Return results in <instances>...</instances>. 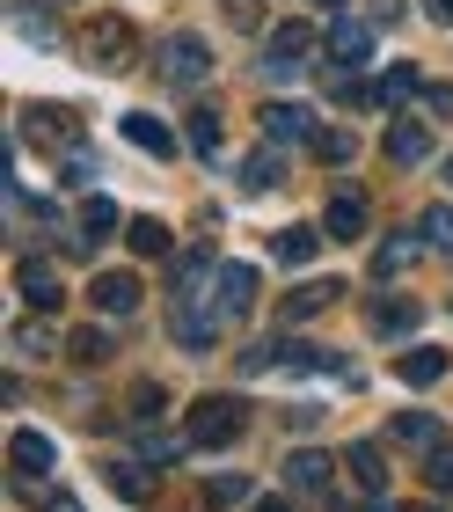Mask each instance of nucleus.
<instances>
[{"label":"nucleus","mask_w":453,"mask_h":512,"mask_svg":"<svg viewBox=\"0 0 453 512\" xmlns=\"http://www.w3.org/2000/svg\"><path fill=\"white\" fill-rule=\"evenodd\" d=\"M249 425V410L234 403V395H198V403L183 410V439L190 447H234Z\"/></svg>","instance_id":"f257e3e1"},{"label":"nucleus","mask_w":453,"mask_h":512,"mask_svg":"<svg viewBox=\"0 0 453 512\" xmlns=\"http://www.w3.org/2000/svg\"><path fill=\"white\" fill-rule=\"evenodd\" d=\"M132 22L125 15H88L81 30H74V52L88 59V66H103V74H117V66H132Z\"/></svg>","instance_id":"f03ea898"},{"label":"nucleus","mask_w":453,"mask_h":512,"mask_svg":"<svg viewBox=\"0 0 453 512\" xmlns=\"http://www.w3.org/2000/svg\"><path fill=\"white\" fill-rule=\"evenodd\" d=\"M220 322H227V315H220V308L205 300V286H183V293H176V308H169V337L183 344L190 359H198V352H212Z\"/></svg>","instance_id":"7ed1b4c3"},{"label":"nucleus","mask_w":453,"mask_h":512,"mask_svg":"<svg viewBox=\"0 0 453 512\" xmlns=\"http://www.w3.org/2000/svg\"><path fill=\"white\" fill-rule=\"evenodd\" d=\"M205 74H212V44L205 37L176 30L169 44H161V81H169V88H198Z\"/></svg>","instance_id":"20e7f679"},{"label":"nucleus","mask_w":453,"mask_h":512,"mask_svg":"<svg viewBox=\"0 0 453 512\" xmlns=\"http://www.w3.org/2000/svg\"><path fill=\"white\" fill-rule=\"evenodd\" d=\"M307 59H315V37H307V22H278L271 44H264V74H307Z\"/></svg>","instance_id":"39448f33"},{"label":"nucleus","mask_w":453,"mask_h":512,"mask_svg":"<svg viewBox=\"0 0 453 512\" xmlns=\"http://www.w3.org/2000/svg\"><path fill=\"white\" fill-rule=\"evenodd\" d=\"M88 300H95V315H103V322H125V315H139V300H147V286H139L132 271H95Z\"/></svg>","instance_id":"423d86ee"},{"label":"nucleus","mask_w":453,"mask_h":512,"mask_svg":"<svg viewBox=\"0 0 453 512\" xmlns=\"http://www.w3.org/2000/svg\"><path fill=\"white\" fill-rule=\"evenodd\" d=\"M15 293L30 300V315H52L59 300H66V286H59V271L44 264V256H22V264H15Z\"/></svg>","instance_id":"0eeeda50"},{"label":"nucleus","mask_w":453,"mask_h":512,"mask_svg":"<svg viewBox=\"0 0 453 512\" xmlns=\"http://www.w3.org/2000/svg\"><path fill=\"white\" fill-rule=\"evenodd\" d=\"M256 118H264V139H271V147H300V139H307V147H315V110H300V103H264V110H256Z\"/></svg>","instance_id":"6e6552de"},{"label":"nucleus","mask_w":453,"mask_h":512,"mask_svg":"<svg viewBox=\"0 0 453 512\" xmlns=\"http://www.w3.org/2000/svg\"><path fill=\"white\" fill-rule=\"evenodd\" d=\"M212 308H220L227 322L256 308V264H220L212 271Z\"/></svg>","instance_id":"1a4fd4ad"},{"label":"nucleus","mask_w":453,"mask_h":512,"mask_svg":"<svg viewBox=\"0 0 453 512\" xmlns=\"http://www.w3.org/2000/svg\"><path fill=\"white\" fill-rule=\"evenodd\" d=\"M322 52L337 59V66H366V59H373V22L337 15V22H329V37H322Z\"/></svg>","instance_id":"9d476101"},{"label":"nucleus","mask_w":453,"mask_h":512,"mask_svg":"<svg viewBox=\"0 0 453 512\" xmlns=\"http://www.w3.org/2000/svg\"><path fill=\"white\" fill-rule=\"evenodd\" d=\"M329 476H337V461H329L322 447H293V454H285V483H293V491L322 498V491H329Z\"/></svg>","instance_id":"9b49d317"},{"label":"nucleus","mask_w":453,"mask_h":512,"mask_svg":"<svg viewBox=\"0 0 453 512\" xmlns=\"http://www.w3.org/2000/svg\"><path fill=\"white\" fill-rule=\"evenodd\" d=\"M22 132H30L37 147H81V118H66L59 103H37L30 118H22Z\"/></svg>","instance_id":"f8f14e48"},{"label":"nucleus","mask_w":453,"mask_h":512,"mask_svg":"<svg viewBox=\"0 0 453 512\" xmlns=\"http://www.w3.org/2000/svg\"><path fill=\"white\" fill-rule=\"evenodd\" d=\"M322 235L329 242H359L366 235V198L359 191H337V198H329V213H322Z\"/></svg>","instance_id":"ddd939ff"},{"label":"nucleus","mask_w":453,"mask_h":512,"mask_svg":"<svg viewBox=\"0 0 453 512\" xmlns=\"http://www.w3.org/2000/svg\"><path fill=\"white\" fill-rule=\"evenodd\" d=\"M125 147L154 154V161H169V154H176V132L161 125V118H147V110H125Z\"/></svg>","instance_id":"4468645a"},{"label":"nucleus","mask_w":453,"mask_h":512,"mask_svg":"<svg viewBox=\"0 0 453 512\" xmlns=\"http://www.w3.org/2000/svg\"><path fill=\"white\" fill-rule=\"evenodd\" d=\"M8 469L30 476V483L52 476V439H44V432H15V439H8Z\"/></svg>","instance_id":"2eb2a0df"},{"label":"nucleus","mask_w":453,"mask_h":512,"mask_svg":"<svg viewBox=\"0 0 453 512\" xmlns=\"http://www.w3.org/2000/svg\"><path fill=\"white\" fill-rule=\"evenodd\" d=\"M424 154H432V132H424L417 118H395L388 125V161H395V169H417Z\"/></svg>","instance_id":"dca6fc26"},{"label":"nucleus","mask_w":453,"mask_h":512,"mask_svg":"<svg viewBox=\"0 0 453 512\" xmlns=\"http://www.w3.org/2000/svg\"><path fill=\"white\" fill-rule=\"evenodd\" d=\"M424 249H432V242H424L417 227H410V235H388V242L373 249V271H380V278H402V271H410L417 256H424Z\"/></svg>","instance_id":"f3484780"},{"label":"nucleus","mask_w":453,"mask_h":512,"mask_svg":"<svg viewBox=\"0 0 453 512\" xmlns=\"http://www.w3.org/2000/svg\"><path fill=\"white\" fill-rule=\"evenodd\" d=\"M395 447H417V454H432V447H446L439 417H432V410H402V417H395Z\"/></svg>","instance_id":"a211bd4d"},{"label":"nucleus","mask_w":453,"mask_h":512,"mask_svg":"<svg viewBox=\"0 0 453 512\" xmlns=\"http://www.w3.org/2000/svg\"><path fill=\"white\" fill-rule=\"evenodd\" d=\"M410 96H424V74H417V66H388V74L373 81V103H380V110H402Z\"/></svg>","instance_id":"6ab92c4d"},{"label":"nucleus","mask_w":453,"mask_h":512,"mask_svg":"<svg viewBox=\"0 0 453 512\" xmlns=\"http://www.w3.org/2000/svg\"><path fill=\"white\" fill-rule=\"evenodd\" d=\"M344 469H351V483H359L366 498H380V491H388V461H380V447H366V439L344 454Z\"/></svg>","instance_id":"aec40b11"},{"label":"nucleus","mask_w":453,"mask_h":512,"mask_svg":"<svg viewBox=\"0 0 453 512\" xmlns=\"http://www.w3.org/2000/svg\"><path fill=\"white\" fill-rule=\"evenodd\" d=\"M117 227H125V220H117V205H110V198H88V205H81V235H74V249H95V242H110Z\"/></svg>","instance_id":"412c9836"},{"label":"nucleus","mask_w":453,"mask_h":512,"mask_svg":"<svg viewBox=\"0 0 453 512\" xmlns=\"http://www.w3.org/2000/svg\"><path fill=\"white\" fill-rule=\"evenodd\" d=\"M417 300H402V293H388V300H373V330L380 337H402V330H417Z\"/></svg>","instance_id":"4be33fe9"},{"label":"nucleus","mask_w":453,"mask_h":512,"mask_svg":"<svg viewBox=\"0 0 453 512\" xmlns=\"http://www.w3.org/2000/svg\"><path fill=\"white\" fill-rule=\"evenodd\" d=\"M322 242H329L322 227H285V235H278V264H315Z\"/></svg>","instance_id":"5701e85b"},{"label":"nucleus","mask_w":453,"mask_h":512,"mask_svg":"<svg viewBox=\"0 0 453 512\" xmlns=\"http://www.w3.org/2000/svg\"><path fill=\"white\" fill-rule=\"evenodd\" d=\"M395 374L410 381V388H432V381L446 374V352H432V344H424V352H402V366H395Z\"/></svg>","instance_id":"b1692460"},{"label":"nucleus","mask_w":453,"mask_h":512,"mask_svg":"<svg viewBox=\"0 0 453 512\" xmlns=\"http://www.w3.org/2000/svg\"><path fill=\"white\" fill-rule=\"evenodd\" d=\"M110 491H117V498H154V469H147V461H117V469H110Z\"/></svg>","instance_id":"393cba45"},{"label":"nucleus","mask_w":453,"mask_h":512,"mask_svg":"<svg viewBox=\"0 0 453 512\" xmlns=\"http://www.w3.org/2000/svg\"><path fill=\"white\" fill-rule=\"evenodd\" d=\"M285 366H293V374H337V352H322V344H285Z\"/></svg>","instance_id":"a878e982"},{"label":"nucleus","mask_w":453,"mask_h":512,"mask_svg":"<svg viewBox=\"0 0 453 512\" xmlns=\"http://www.w3.org/2000/svg\"><path fill=\"white\" fill-rule=\"evenodd\" d=\"M278 183H285V161H278V154L242 161V191H278Z\"/></svg>","instance_id":"bb28decb"},{"label":"nucleus","mask_w":453,"mask_h":512,"mask_svg":"<svg viewBox=\"0 0 453 512\" xmlns=\"http://www.w3.org/2000/svg\"><path fill=\"white\" fill-rule=\"evenodd\" d=\"M190 154H220V110H190Z\"/></svg>","instance_id":"cd10ccee"},{"label":"nucleus","mask_w":453,"mask_h":512,"mask_svg":"<svg viewBox=\"0 0 453 512\" xmlns=\"http://www.w3.org/2000/svg\"><path fill=\"white\" fill-rule=\"evenodd\" d=\"M125 242H132L139 256H169V227H161V220H132Z\"/></svg>","instance_id":"c85d7f7f"},{"label":"nucleus","mask_w":453,"mask_h":512,"mask_svg":"<svg viewBox=\"0 0 453 512\" xmlns=\"http://www.w3.org/2000/svg\"><path fill=\"white\" fill-rule=\"evenodd\" d=\"M417 235L432 242V249H453V205H424V220H417Z\"/></svg>","instance_id":"c756f323"},{"label":"nucleus","mask_w":453,"mask_h":512,"mask_svg":"<svg viewBox=\"0 0 453 512\" xmlns=\"http://www.w3.org/2000/svg\"><path fill=\"white\" fill-rule=\"evenodd\" d=\"M234 366H242V381L271 374V366H285V344H249V352H234Z\"/></svg>","instance_id":"7c9ffc66"},{"label":"nucleus","mask_w":453,"mask_h":512,"mask_svg":"<svg viewBox=\"0 0 453 512\" xmlns=\"http://www.w3.org/2000/svg\"><path fill=\"white\" fill-rule=\"evenodd\" d=\"M66 352H74L81 366H103V359H110V330H74V344H66Z\"/></svg>","instance_id":"2f4dec72"},{"label":"nucleus","mask_w":453,"mask_h":512,"mask_svg":"<svg viewBox=\"0 0 453 512\" xmlns=\"http://www.w3.org/2000/svg\"><path fill=\"white\" fill-rule=\"evenodd\" d=\"M8 344L22 359H44V352H52V330H44V322H22V330H8Z\"/></svg>","instance_id":"473e14b6"},{"label":"nucleus","mask_w":453,"mask_h":512,"mask_svg":"<svg viewBox=\"0 0 453 512\" xmlns=\"http://www.w3.org/2000/svg\"><path fill=\"white\" fill-rule=\"evenodd\" d=\"M132 447H139V461H176V454L190 447V439H169V432H139Z\"/></svg>","instance_id":"72a5a7b5"},{"label":"nucleus","mask_w":453,"mask_h":512,"mask_svg":"<svg viewBox=\"0 0 453 512\" xmlns=\"http://www.w3.org/2000/svg\"><path fill=\"white\" fill-rule=\"evenodd\" d=\"M424 483L453 498V447H432V454H424Z\"/></svg>","instance_id":"f704fd0d"},{"label":"nucleus","mask_w":453,"mask_h":512,"mask_svg":"<svg viewBox=\"0 0 453 512\" xmlns=\"http://www.w3.org/2000/svg\"><path fill=\"white\" fill-rule=\"evenodd\" d=\"M205 498H212V505H242V498H249V476H212Z\"/></svg>","instance_id":"c9c22d12"},{"label":"nucleus","mask_w":453,"mask_h":512,"mask_svg":"<svg viewBox=\"0 0 453 512\" xmlns=\"http://www.w3.org/2000/svg\"><path fill=\"white\" fill-rule=\"evenodd\" d=\"M132 417H139V425H154V417H161V388H154V381L132 388Z\"/></svg>","instance_id":"e433bc0d"},{"label":"nucleus","mask_w":453,"mask_h":512,"mask_svg":"<svg viewBox=\"0 0 453 512\" xmlns=\"http://www.w3.org/2000/svg\"><path fill=\"white\" fill-rule=\"evenodd\" d=\"M315 154L329 161V169H344V161H351V139H344V132H322V139H315Z\"/></svg>","instance_id":"4c0bfd02"},{"label":"nucleus","mask_w":453,"mask_h":512,"mask_svg":"<svg viewBox=\"0 0 453 512\" xmlns=\"http://www.w3.org/2000/svg\"><path fill=\"white\" fill-rule=\"evenodd\" d=\"M424 110H432V118H453V81H424Z\"/></svg>","instance_id":"58836bf2"},{"label":"nucleus","mask_w":453,"mask_h":512,"mask_svg":"<svg viewBox=\"0 0 453 512\" xmlns=\"http://www.w3.org/2000/svg\"><path fill=\"white\" fill-rule=\"evenodd\" d=\"M227 8H234V22H256V15H264L256 0H227Z\"/></svg>","instance_id":"ea45409f"},{"label":"nucleus","mask_w":453,"mask_h":512,"mask_svg":"<svg viewBox=\"0 0 453 512\" xmlns=\"http://www.w3.org/2000/svg\"><path fill=\"white\" fill-rule=\"evenodd\" d=\"M424 15H432V22H453V0H424Z\"/></svg>","instance_id":"a19ab883"},{"label":"nucleus","mask_w":453,"mask_h":512,"mask_svg":"<svg viewBox=\"0 0 453 512\" xmlns=\"http://www.w3.org/2000/svg\"><path fill=\"white\" fill-rule=\"evenodd\" d=\"M351 512H395L388 498H359V505H351Z\"/></svg>","instance_id":"79ce46f5"},{"label":"nucleus","mask_w":453,"mask_h":512,"mask_svg":"<svg viewBox=\"0 0 453 512\" xmlns=\"http://www.w3.org/2000/svg\"><path fill=\"white\" fill-rule=\"evenodd\" d=\"M249 512H293V505H285V498H256Z\"/></svg>","instance_id":"37998d69"},{"label":"nucleus","mask_w":453,"mask_h":512,"mask_svg":"<svg viewBox=\"0 0 453 512\" xmlns=\"http://www.w3.org/2000/svg\"><path fill=\"white\" fill-rule=\"evenodd\" d=\"M44 512H81V498H52V505H44Z\"/></svg>","instance_id":"c03bdc74"},{"label":"nucleus","mask_w":453,"mask_h":512,"mask_svg":"<svg viewBox=\"0 0 453 512\" xmlns=\"http://www.w3.org/2000/svg\"><path fill=\"white\" fill-rule=\"evenodd\" d=\"M307 8H329V15H344V0H307Z\"/></svg>","instance_id":"a18cd8bd"},{"label":"nucleus","mask_w":453,"mask_h":512,"mask_svg":"<svg viewBox=\"0 0 453 512\" xmlns=\"http://www.w3.org/2000/svg\"><path fill=\"white\" fill-rule=\"evenodd\" d=\"M417 512H439V505H417Z\"/></svg>","instance_id":"49530a36"},{"label":"nucleus","mask_w":453,"mask_h":512,"mask_svg":"<svg viewBox=\"0 0 453 512\" xmlns=\"http://www.w3.org/2000/svg\"><path fill=\"white\" fill-rule=\"evenodd\" d=\"M446 176H453V154H446Z\"/></svg>","instance_id":"de8ad7c7"}]
</instances>
